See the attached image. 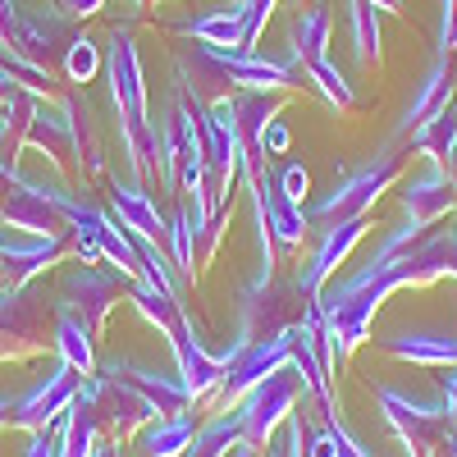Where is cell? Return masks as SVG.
<instances>
[{
  "mask_svg": "<svg viewBox=\"0 0 457 457\" xmlns=\"http://www.w3.org/2000/svg\"><path fill=\"white\" fill-rule=\"evenodd\" d=\"M105 79H110L114 114H120V124H124L129 165H133V174H146L151 170V156H156V129L146 124V87H142V64H137V46H133L129 23L124 28H110Z\"/></svg>",
  "mask_w": 457,
  "mask_h": 457,
  "instance_id": "obj_1",
  "label": "cell"
},
{
  "mask_svg": "<svg viewBox=\"0 0 457 457\" xmlns=\"http://www.w3.org/2000/svg\"><path fill=\"white\" fill-rule=\"evenodd\" d=\"M124 284H133L124 270H114V265H101V261H79L69 265L60 275V288H55V312H69L79 316L92 334H101L110 307L120 302Z\"/></svg>",
  "mask_w": 457,
  "mask_h": 457,
  "instance_id": "obj_2",
  "label": "cell"
},
{
  "mask_svg": "<svg viewBox=\"0 0 457 457\" xmlns=\"http://www.w3.org/2000/svg\"><path fill=\"white\" fill-rule=\"evenodd\" d=\"M302 398H307V385H302V375H297L293 366L265 375L256 389H247V394L234 403L238 421H243V444L265 448V444L275 439V430L288 421V411H297Z\"/></svg>",
  "mask_w": 457,
  "mask_h": 457,
  "instance_id": "obj_3",
  "label": "cell"
},
{
  "mask_svg": "<svg viewBox=\"0 0 457 457\" xmlns=\"http://www.w3.org/2000/svg\"><path fill=\"white\" fill-rule=\"evenodd\" d=\"M398 170H403V161L389 156V151H385V156H375V161H366V165H357L348 179H338L320 202H312L307 220H325V224L361 220L379 202V193H389V183L398 179Z\"/></svg>",
  "mask_w": 457,
  "mask_h": 457,
  "instance_id": "obj_4",
  "label": "cell"
},
{
  "mask_svg": "<svg viewBox=\"0 0 457 457\" xmlns=\"http://www.w3.org/2000/svg\"><path fill=\"white\" fill-rule=\"evenodd\" d=\"M379 407H385V421L389 430L403 439L407 457H444V444L453 435V421H448V407H430V403H411L407 394L398 389H375Z\"/></svg>",
  "mask_w": 457,
  "mask_h": 457,
  "instance_id": "obj_5",
  "label": "cell"
},
{
  "mask_svg": "<svg viewBox=\"0 0 457 457\" xmlns=\"http://www.w3.org/2000/svg\"><path fill=\"white\" fill-rule=\"evenodd\" d=\"M83 379H87V375H79L69 361H55L23 398H14V426L28 430V435H32V430H51L60 416L69 411V403L79 398Z\"/></svg>",
  "mask_w": 457,
  "mask_h": 457,
  "instance_id": "obj_6",
  "label": "cell"
},
{
  "mask_svg": "<svg viewBox=\"0 0 457 457\" xmlns=\"http://www.w3.org/2000/svg\"><path fill=\"white\" fill-rule=\"evenodd\" d=\"M170 348H174V370H179V379H183V389H187V398H193V403L220 389L224 366H220V357H211L202 348V338H197V329H193V320H187V316L174 320Z\"/></svg>",
  "mask_w": 457,
  "mask_h": 457,
  "instance_id": "obj_7",
  "label": "cell"
},
{
  "mask_svg": "<svg viewBox=\"0 0 457 457\" xmlns=\"http://www.w3.org/2000/svg\"><path fill=\"white\" fill-rule=\"evenodd\" d=\"M69 238H0V284L23 288L32 275H42L46 265H64Z\"/></svg>",
  "mask_w": 457,
  "mask_h": 457,
  "instance_id": "obj_8",
  "label": "cell"
},
{
  "mask_svg": "<svg viewBox=\"0 0 457 457\" xmlns=\"http://www.w3.org/2000/svg\"><path fill=\"white\" fill-rule=\"evenodd\" d=\"M316 234H320V247H316L312 265H307V270H302V279H297V288H302V297H307V302L320 297L325 279L334 275V265H343V256H348V252L361 243V234H366V215H361V220L325 224V228H316Z\"/></svg>",
  "mask_w": 457,
  "mask_h": 457,
  "instance_id": "obj_9",
  "label": "cell"
},
{
  "mask_svg": "<svg viewBox=\"0 0 457 457\" xmlns=\"http://www.w3.org/2000/svg\"><path fill=\"white\" fill-rule=\"evenodd\" d=\"M457 206V183L448 179L444 165L426 161V174L411 179L403 187V215H411L416 224H435L439 215H448Z\"/></svg>",
  "mask_w": 457,
  "mask_h": 457,
  "instance_id": "obj_10",
  "label": "cell"
},
{
  "mask_svg": "<svg viewBox=\"0 0 457 457\" xmlns=\"http://www.w3.org/2000/svg\"><path fill=\"white\" fill-rule=\"evenodd\" d=\"M110 211H114V220H120L129 234H142L151 243H165V215L156 211V202H151L137 183H114Z\"/></svg>",
  "mask_w": 457,
  "mask_h": 457,
  "instance_id": "obj_11",
  "label": "cell"
},
{
  "mask_svg": "<svg viewBox=\"0 0 457 457\" xmlns=\"http://www.w3.org/2000/svg\"><path fill=\"white\" fill-rule=\"evenodd\" d=\"M329 10L325 5H312V10H302L293 23H288V46L284 55L297 64V69H307L316 60H325V46H329Z\"/></svg>",
  "mask_w": 457,
  "mask_h": 457,
  "instance_id": "obj_12",
  "label": "cell"
},
{
  "mask_svg": "<svg viewBox=\"0 0 457 457\" xmlns=\"http://www.w3.org/2000/svg\"><path fill=\"white\" fill-rule=\"evenodd\" d=\"M197 439V426L193 416L179 411V416H156V421H146L137 430V453L142 457H183Z\"/></svg>",
  "mask_w": 457,
  "mask_h": 457,
  "instance_id": "obj_13",
  "label": "cell"
},
{
  "mask_svg": "<svg viewBox=\"0 0 457 457\" xmlns=\"http://www.w3.org/2000/svg\"><path fill=\"white\" fill-rule=\"evenodd\" d=\"M453 101V64L448 60H439L435 69H430V79L416 87V96L407 101V110H403V133H411V129H421L426 120H435V114L444 110Z\"/></svg>",
  "mask_w": 457,
  "mask_h": 457,
  "instance_id": "obj_14",
  "label": "cell"
},
{
  "mask_svg": "<svg viewBox=\"0 0 457 457\" xmlns=\"http://www.w3.org/2000/svg\"><path fill=\"white\" fill-rule=\"evenodd\" d=\"M92 329L79 320V316H69V312H55V329H51V343H55V353L60 361H69L79 375H96V348H92Z\"/></svg>",
  "mask_w": 457,
  "mask_h": 457,
  "instance_id": "obj_15",
  "label": "cell"
},
{
  "mask_svg": "<svg viewBox=\"0 0 457 457\" xmlns=\"http://www.w3.org/2000/svg\"><path fill=\"white\" fill-rule=\"evenodd\" d=\"M385 353L403 357V361H416V366H457V338H444V334H398V338H385Z\"/></svg>",
  "mask_w": 457,
  "mask_h": 457,
  "instance_id": "obj_16",
  "label": "cell"
},
{
  "mask_svg": "<svg viewBox=\"0 0 457 457\" xmlns=\"http://www.w3.org/2000/svg\"><path fill=\"white\" fill-rule=\"evenodd\" d=\"M234 114H238V137H243V146H256L261 133H265V124L279 114V101H275V92H238V96H234Z\"/></svg>",
  "mask_w": 457,
  "mask_h": 457,
  "instance_id": "obj_17",
  "label": "cell"
},
{
  "mask_svg": "<svg viewBox=\"0 0 457 457\" xmlns=\"http://www.w3.org/2000/svg\"><path fill=\"white\" fill-rule=\"evenodd\" d=\"M348 23H353V46L361 64H379V10L370 0H348Z\"/></svg>",
  "mask_w": 457,
  "mask_h": 457,
  "instance_id": "obj_18",
  "label": "cell"
},
{
  "mask_svg": "<svg viewBox=\"0 0 457 457\" xmlns=\"http://www.w3.org/2000/svg\"><path fill=\"white\" fill-rule=\"evenodd\" d=\"M302 83H312V87H316L329 105H338V110H348V105L357 101V96H353V87H348V79H343V73L334 69V60H329V55L302 69Z\"/></svg>",
  "mask_w": 457,
  "mask_h": 457,
  "instance_id": "obj_19",
  "label": "cell"
},
{
  "mask_svg": "<svg viewBox=\"0 0 457 457\" xmlns=\"http://www.w3.org/2000/svg\"><path fill=\"white\" fill-rule=\"evenodd\" d=\"M234 444H243V421H238V411L228 407V411H215L211 421L197 430V448H211V453H228Z\"/></svg>",
  "mask_w": 457,
  "mask_h": 457,
  "instance_id": "obj_20",
  "label": "cell"
},
{
  "mask_svg": "<svg viewBox=\"0 0 457 457\" xmlns=\"http://www.w3.org/2000/svg\"><path fill=\"white\" fill-rule=\"evenodd\" d=\"M101 69H105L101 51L87 42V37H73V46L64 51V73H69V83H92Z\"/></svg>",
  "mask_w": 457,
  "mask_h": 457,
  "instance_id": "obj_21",
  "label": "cell"
},
{
  "mask_svg": "<svg viewBox=\"0 0 457 457\" xmlns=\"http://www.w3.org/2000/svg\"><path fill=\"white\" fill-rule=\"evenodd\" d=\"M275 183H279V193H284L293 206H302V202H307V187H312V179H307V170H302V165L284 161V165L275 170Z\"/></svg>",
  "mask_w": 457,
  "mask_h": 457,
  "instance_id": "obj_22",
  "label": "cell"
},
{
  "mask_svg": "<svg viewBox=\"0 0 457 457\" xmlns=\"http://www.w3.org/2000/svg\"><path fill=\"white\" fill-rule=\"evenodd\" d=\"M261 146L270 151V156H284V151H288V124L284 120H270V124H265V133H261Z\"/></svg>",
  "mask_w": 457,
  "mask_h": 457,
  "instance_id": "obj_23",
  "label": "cell"
},
{
  "mask_svg": "<svg viewBox=\"0 0 457 457\" xmlns=\"http://www.w3.org/2000/svg\"><path fill=\"white\" fill-rule=\"evenodd\" d=\"M23 457H55V439H51V430H32Z\"/></svg>",
  "mask_w": 457,
  "mask_h": 457,
  "instance_id": "obj_24",
  "label": "cell"
},
{
  "mask_svg": "<svg viewBox=\"0 0 457 457\" xmlns=\"http://www.w3.org/2000/svg\"><path fill=\"white\" fill-rule=\"evenodd\" d=\"M105 5V0H60V10L69 14V19H87V14H96Z\"/></svg>",
  "mask_w": 457,
  "mask_h": 457,
  "instance_id": "obj_25",
  "label": "cell"
},
{
  "mask_svg": "<svg viewBox=\"0 0 457 457\" xmlns=\"http://www.w3.org/2000/svg\"><path fill=\"white\" fill-rule=\"evenodd\" d=\"M14 426V398H0V430Z\"/></svg>",
  "mask_w": 457,
  "mask_h": 457,
  "instance_id": "obj_26",
  "label": "cell"
},
{
  "mask_svg": "<svg viewBox=\"0 0 457 457\" xmlns=\"http://www.w3.org/2000/svg\"><path fill=\"white\" fill-rule=\"evenodd\" d=\"M224 457H256V448H252V444H234Z\"/></svg>",
  "mask_w": 457,
  "mask_h": 457,
  "instance_id": "obj_27",
  "label": "cell"
},
{
  "mask_svg": "<svg viewBox=\"0 0 457 457\" xmlns=\"http://www.w3.org/2000/svg\"><path fill=\"white\" fill-rule=\"evenodd\" d=\"M370 5H375V10H385V14H403V10H398V0H370Z\"/></svg>",
  "mask_w": 457,
  "mask_h": 457,
  "instance_id": "obj_28",
  "label": "cell"
},
{
  "mask_svg": "<svg viewBox=\"0 0 457 457\" xmlns=\"http://www.w3.org/2000/svg\"><path fill=\"white\" fill-rule=\"evenodd\" d=\"M92 457H120V444H101Z\"/></svg>",
  "mask_w": 457,
  "mask_h": 457,
  "instance_id": "obj_29",
  "label": "cell"
},
{
  "mask_svg": "<svg viewBox=\"0 0 457 457\" xmlns=\"http://www.w3.org/2000/svg\"><path fill=\"white\" fill-rule=\"evenodd\" d=\"M444 457H457V430L448 435V444H444Z\"/></svg>",
  "mask_w": 457,
  "mask_h": 457,
  "instance_id": "obj_30",
  "label": "cell"
}]
</instances>
